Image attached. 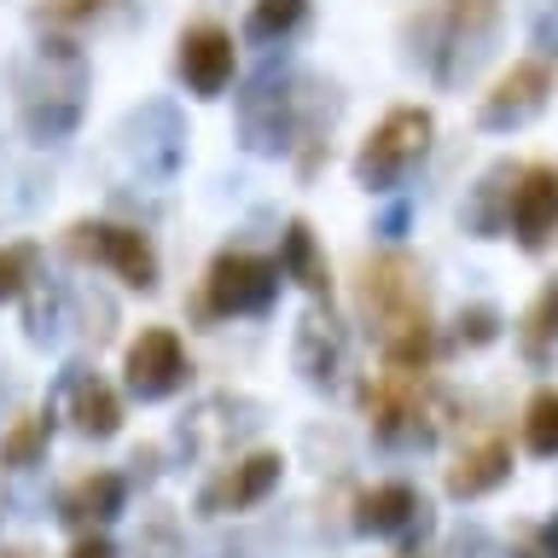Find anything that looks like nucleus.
<instances>
[{"instance_id":"26","label":"nucleus","mask_w":558,"mask_h":558,"mask_svg":"<svg viewBox=\"0 0 558 558\" xmlns=\"http://www.w3.org/2000/svg\"><path fill=\"white\" fill-rule=\"evenodd\" d=\"M105 7H111V0H41V17L47 24H76V17H94Z\"/></svg>"},{"instance_id":"10","label":"nucleus","mask_w":558,"mask_h":558,"mask_svg":"<svg viewBox=\"0 0 558 558\" xmlns=\"http://www.w3.org/2000/svg\"><path fill=\"white\" fill-rule=\"evenodd\" d=\"M506 227L518 233L523 251H541L553 233H558V169L535 163L523 169L512 181V216H506Z\"/></svg>"},{"instance_id":"6","label":"nucleus","mask_w":558,"mask_h":558,"mask_svg":"<svg viewBox=\"0 0 558 558\" xmlns=\"http://www.w3.org/2000/svg\"><path fill=\"white\" fill-rule=\"evenodd\" d=\"M430 151V111H418V105H401V111H390L373 129V140L361 146L355 157V174H361V186H401V174H408L418 157Z\"/></svg>"},{"instance_id":"23","label":"nucleus","mask_w":558,"mask_h":558,"mask_svg":"<svg viewBox=\"0 0 558 558\" xmlns=\"http://www.w3.org/2000/svg\"><path fill=\"white\" fill-rule=\"evenodd\" d=\"M523 442H530V453H541V460L558 453V390H541L530 401V413H523Z\"/></svg>"},{"instance_id":"7","label":"nucleus","mask_w":558,"mask_h":558,"mask_svg":"<svg viewBox=\"0 0 558 558\" xmlns=\"http://www.w3.org/2000/svg\"><path fill=\"white\" fill-rule=\"evenodd\" d=\"M70 251L87 256V262H99V268H111L122 286H134V291H151L157 286V256H151L146 233H134V227L82 221V227H70Z\"/></svg>"},{"instance_id":"27","label":"nucleus","mask_w":558,"mask_h":558,"mask_svg":"<svg viewBox=\"0 0 558 558\" xmlns=\"http://www.w3.org/2000/svg\"><path fill=\"white\" fill-rule=\"evenodd\" d=\"M535 47L558 52V0H541L535 7Z\"/></svg>"},{"instance_id":"16","label":"nucleus","mask_w":558,"mask_h":558,"mask_svg":"<svg viewBox=\"0 0 558 558\" xmlns=\"http://www.w3.org/2000/svg\"><path fill=\"white\" fill-rule=\"evenodd\" d=\"M296 366H303L308 384H338L343 373V331L326 320V314H308L296 326Z\"/></svg>"},{"instance_id":"28","label":"nucleus","mask_w":558,"mask_h":558,"mask_svg":"<svg viewBox=\"0 0 558 558\" xmlns=\"http://www.w3.org/2000/svg\"><path fill=\"white\" fill-rule=\"evenodd\" d=\"M460 338H465V343H488V338H495V308L460 314Z\"/></svg>"},{"instance_id":"20","label":"nucleus","mask_w":558,"mask_h":558,"mask_svg":"<svg viewBox=\"0 0 558 558\" xmlns=\"http://www.w3.org/2000/svg\"><path fill=\"white\" fill-rule=\"evenodd\" d=\"M506 181H518V174L512 169H488L483 174V186H477V198H471L465 204V227H471V233H500V227H506V216H512V186H506Z\"/></svg>"},{"instance_id":"4","label":"nucleus","mask_w":558,"mask_h":558,"mask_svg":"<svg viewBox=\"0 0 558 558\" xmlns=\"http://www.w3.org/2000/svg\"><path fill=\"white\" fill-rule=\"evenodd\" d=\"M361 413L384 442H430L448 418V401L430 390L425 366H384L378 378L361 384Z\"/></svg>"},{"instance_id":"30","label":"nucleus","mask_w":558,"mask_h":558,"mask_svg":"<svg viewBox=\"0 0 558 558\" xmlns=\"http://www.w3.org/2000/svg\"><path fill=\"white\" fill-rule=\"evenodd\" d=\"M70 558H117V547L105 535H87V541H76V547H70Z\"/></svg>"},{"instance_id":"25","label":"nucleus","mask_w":558,"mask_h":558,"mask_svg":"<svg viewBox=\"0 0 558 558\" xmlns=\"http://www.w3.org/2000/svg\"><path fill=\"white\" fill-rule=\"evenodd\" d=\"M35 279V251L29 244H0V303L24 296V286Z\"/></svg>"},{"instance_id":"21","label":"nucleus","mask_w":558,"mask_h":558,"mask_svg":"<svg viewBox=\"0 0 558 558\" xmlns=\"http://www.w3.org/2000/svg\"><path fill=\"white\" fill-rule=\"evenodd\" d=\"M47 436H52V418L47 413H24L7 436H0V465H35L47 453Z\"/></svg>"},{"instance_id":"29","label":"nucleus","mask_w":558,"mask_h":558,"mask_svg":"<svg viewBox=\"0 0 558 558\" xmlns=\"http://www.w3.org/2000/svg\"><path fill=\"white\" fill-rule=\"evenodd\" d=\"M146 558H174V530L169 523H151L146 530Z\"/></svg>"},{"instance_id":"32","label":"nucleus","mask_w":558,"mask_h":558,"mask_svg":"<svg viewBox=\"0 0 558 558\" xmlns=\"http://www.w3.org/2000/svg\"><path fill=\"white\" fill-rule=\"evenodd\" d=\"M401 227H408V204H396V209H390V216H384V233H390V239L401 233Z\"/></svg>"},{"instance_id":"15","label":"nucleus","mask_w":558,"mask_h":558,"mask_svg":"<svg viewBox=\"0 0 558 558\" xmlns=\"http://www.w3.org/2000/svg\"><path fill=\"white\" fill-rule=\"evenodd\" d=\"M506 471H512V448L500 442V436H483L477 448H465L460 453V465L448 471V495H460V500H477V495H488Z\"/></svg>"},{"instance_id":"1","label":"nucleus","mask_w":558,"mask_h":558,"mask_svg":"<svg viewBox=\"0 0 558 558\" xmlns=\"http://www.w3.org/2000/svg\"><path fill=\"white\" fill-rule=\"evenodd\" d=\"M361 314L396 366L430 361V296H425L418 262H408L401 251L366 262L361 268Z\"/></svg>"},{"instance_id":"2","label":"nucleus","mask_w":558,"mask_h":558,"mask_svg":"<svg viewBox=\"0 0 558 558\" xmlns=\"http://www.w3.org/2000/svg\"><path fill=\"white\" fill-rule=\"evenodd\" d=\"M500 29V0H430L408 24L413 59L430 70L442 87H460L477 76Z\"/></svg>"},{"instance_id":"31","label":"nucleus","mask_w":558,"mask_h":558,"mask_svg":"<svg viewBox=\"0 0 558 558\" xmlns=\"http://www.w3.org/2000/svg\"><path fill=\"white\" fill-rule=\"evenodd\" d=\"M453 558H488V541L483 535H465L460 547H453Z\"/></svg>"},{"instance_id":"3","label":"nucleus","mask_w":558,"mask_h":558,"mask_svg":"<svg viewBox=\"0 0 558 558\" xmlns=\"http://www.w3.org/2000/svg\"><path fill=\"white\" fill-rule=\"evenodd\" d=\"M82 94H87V59L76 41H41L35 59L17 70V111L35 140H64L82 122Z\"/></svg>"},{"instance_id":"12","label":"nucleus","mask_w":558,"mask_h":558,"mask_svg":"<svg viewBox=\"0 0 558 558\" xmlns=\"http://www.w3.org/2000/svg\"><path fill=\"white\" fill-rule=\"evenodd\" d=\"M553 94V76H547V64H512L506 76L495 82V94L483 99V129H512V122H530L541 105H547Z\"/></svg>"},{"instance_id":"34","label":"nucleus","mask_w":558,"mask_h":558,"mask_svg":"<svg viewBox=\"0 0 558 558\" xmlns=\"http://www.w3.org/2000/svg\"><path fill=\"white\" fill-rule=\"evenodd\" d=\"M0 558H24V553H12V547H0Z\"/></svg>"},{"instance_id":"33","label":"nucleus","mask_w":558,"mask_h":558,"mask_svg":"<svg viewBox=\"0 0 558 558\" xmlns=\"http://www.w3.org/2000/svg\"><path fill=\"white\" fill-rule=\"evenodd\" d=\"M518 558H553V553H547V547H541V541H530V547H523Z\"/></svg>"},{"instance_id":"18","label":"nucleus","mask_w":558,"mask_h":558,"mask_svg":"<svg viewBox=\"0 0 558 558\" xmlns=\"http://www.w3.org/2000/svg\"><path fill=\"white\" fill-rule=\"evenodd\" d=\"M117 512H122V477L117 471H94V477L70 483V495H64V518L70 523H105Z\"/></svg>"},{"instance_id":"19","label":"nucleus","mask_w":558,"mask_h":558,"mask_svg":"<svg viewBox=\"0 0 558 558\" xmlns=\"http://www.w3.org/2000/svg\"><path fill=\"white\" fill-rule=\"evenodd\" d=\"M279 268H286L303 291H314V296H326V291H331L326 256H320V244H314L308 221H291V227H286V251H279Z\"/></svg>"},{"instance_id":"14","label":"nucleus","mask_w":558,"mask_h":558,"mask_svg":"<svg viewBox=\"0 0 558 558\" xmlns=\"http://www.w3.org/2000/svg\"><path fill=\"white\" fill-rule=\"evenodd\" d=\"M64 418L76 425L82 436H117V425H122V401H117V390L105 378H94V373H70L64 378Z\"/></svg>"},{"instance_id":"17","label":"nucleus","mask_w":558,"mask_h":558,"mask_svg":"<svg viewBox=\"0 0 558 558\" xmlns=\"http://www.w3.org/2000/svg\"><path fill=\"white\" fill-rule=\"evenodd\" d=\"M418 512H425V506H418V495L408 483H378V488H366V495H361L355 523L366 535H396V530H408Z\"/></svg>"},{"instance_id":"36","label":"nucleus","mask_w":558,"mask_h":558,"mask_svg":"<svg viewBox=\"0 0 558 558\" xmlns=\"http://www.w3.org/2000/svg\"><path fill=\"white\" fill-rule=\"evenodd\" d=\"M401 558H413V553H401Z\"/></svg>"},{"instance_id":"11","label":"nucleus","mask_w":558,"mask_h":558,"mask_svg":"<svg viewBox=\"0 0 558 558\" xmlns=\"http://www.w3.org/2000/svg\"><path fill=\"white\" fill-rule=\"evenodd\" d=\"M174 64H181V82L192 87L198 99H216L227 94V82H233V35L216 29V24H198L181 35V52H174Z\"/></svg>"},{"instance_id":"35","label":"nucleus","mask_w":558,"mask_h":558,"mask_svg":"<svg viewBox=\"0 0 558 558\" xmlns=\"http://www.w3.org/2000/svg\"><path fill=\"white\" fill-rule=\"evenodd\" d=\"M553 558H558V530H553Z\"/></svg>"},{"instance_id":"24","label":"nucleus","mask_w":558,"mask_h":558,"mask_svg":"<svg viewBox=\"0 0 558 558\" xmlns=\"http://www.w3.org/2000/svg\"><path fill=\"white\" fill-rule=\"evenodd\" d=\"M308 0H256L251 7V35L256 41H286V35L303 24Z\"/></svg>"},{"instance_id":"22","label":"nucleus","mask_w":558,"mask_h":558,"mask_svg":"<svg viewBox=\"0 0 558 558\" xmlns=\"http://www.w3.org/2000/svg\"><path fill=\"white\" fill-rule=\"evenodd\" d=\"M553 338H558V279L535 296V308L523 314V355H530V361H547Z\"/></svg>"},{"instance_id":"9","label":"nucleus","mask_w":558,"mask_h":558,"mask_svg":"<svg viewBox=\"0 0 558 558\" xmlns=\"http://www.w3.org/2000/svg\"><path fill=\"white\" fill-rule=\"evenodd\" d=\"M186 378V349L169 326H146L129 343V390L140 401H163L169 390H181Z\"/></svg>"},{"instance_id":"5","label":"nucleus","mask_w":558,"mask_h":558,"mask_svg":"<svg viewBox=\"0 0 558 558\" xmlns=\"http://www.w3.org/2000/svg\"><path fill=\"white\" fill-rule=\"evenodd\" d=\"M308 82L286 76V70H262L251 82V94H239V129L251 151H286L291 140H314L320 134V117H308ZM331 122V117H326Z\"/></svg>"},{"instance_id":"8","label":"nucleus","mask_w":558,"mask_h":558,"mask_svg":"<svg viewBox=\"0 0 558 558\" xmlns=\"http://www.w3.org/2000/svg\"><path fill=\"white\" fill-rule=\"evenodd\" d=\"M279 291V268L251 251H227L216 256V268L204 279V308L209 314H262Z\"/></svg>"},{"instance_id":"13","label":"nucleus","mask_w":558,"mask_h":558,"mask_svg":"<svg viewBox=\"0 0 558 558\" xmlns=\"http://www.w3.org/2000/svg\"><path fill=\"white\" fill-rule=\"evenodd\" d=\"M279 483V453H244L233 471H221L216 483L204 488V512L221 518V512H251L256 500H268Z\"/></svg>"}]
</instances>
